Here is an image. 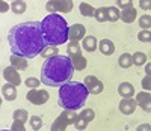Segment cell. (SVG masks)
<instances>
[{"label": "cell", "mask_w": 151, "mask_h": 131, "mask_svg": "<svg viewBox=\"0 0 151 131\" xmlns=\"http://www.w3.org/2000/svg\"><path fill=\"white\" fill-rule=\"evenodd\" d=\"M8 42L12 54L33 59L48 47L42 30L41 21H26L14 26L8 35Z\"/></svg>", "instance_id": "1"}, {"label": "cell", "mask_w": 151, "mask_h": 131, "mask_svg": "<svg viewBox=\"0 0 151 131\" xmlns=\"http://www.w3.org/2000/svg\"><path fill=\"white\" fill-rule=\"evenodd\" d=\"M74 67L70 56H53L42 63L41 68V82L50 87H62L70 83L74 75Z\"/></svg>", "instance_id": "2"}, {"label": "cell", "mask_w": 151, "mask_h": 131, "mask_svg": "<svg viewBox=\"0 0 151 131\" xmlns=\"http://www.w3.org/2000/svg\"><path fill=\"white\" fill-rule=\"evenodd\" d=\"M41 30L48 47H58L70 39V26L59 14H48L41 21Z\"/></svg>", "instance_id": "3"}, {"label": "cell", "mask_w": 151, "mask_h": 131, "mask_svg": "<svg viewBox=\"0 0 151 131\" xmlns=\"http://www.w3.org/2000/svg\"><path fill=\"white\" fill-rule=\"evenodd\" d=\"M89 97V90L86 89L83 83L79 82H70L59 87V97L58 102L64 110H79L85 106V102Z\"/></svg>", "instance_id": "4"}, {"label": "cell", "mask_w": 151, "mask_h": 131, "mask_svg": "<svg viewBox=\"0 0 151 131\" xmlns=\"http://www.w3.org/2000/svg\"><path fill=\"white\" fill-rule=\"evenodd\" d=\"M74 8V2L71 0H50L45 3V9L50 14H56V12H71Z\"/></svg>", "instance_id": "5"}, {"label": "cell", "mask_w": 151, "mask_h": 131, "mask_svg": "<svg viewBox=\"0 0 151 131\" xmlns=\"http://www.w3.org/2000/svg\"><path fill=\"white\" fill-rule=\"evenodd\" d=\"M50 98V94L47 90H41V89H29V92L26 94V100L35 106H42L45 104Z\"/></svg>", "instance_id": "6"}, {"label": "cell", "mask_w": 151, "mask_h": 131, "mask_svg": "<svg viewBox=\"0 0 151 131\" xmlns=\"http://www.w3.org/2000/svg\"><path fill=\"white\" fill-rule=\"evenodd\" d=\"M83 84L86 86V89L89 90V94L92 95H98V94H101L103 92V83L98 80V78L95 75H86L85 77V80H83Z\"/></svg>", "instance_id": "7"}, {"label": "cell", "mask_w": 151, "mask_h": 131, "mask_svg": "<svg viewBox=\"0 0 151 131\" xmlns=\"http://www.w3.org/2000/svg\"><path fill=\"white\" fill-rule=\"evenodd\" d=\"M3 77H5V80H6L8 83L14 84V86L21 84V77H20L18 69H17V68H14V67H11V65L3 69Z\"/></svg>", "instance_id": "8"}, {"label": "cell", "mask_w": 151, "mask_h": 131, "mask_svg": "<svg viewBox=\"0 0 151 131\" xmlns=\"http://www.w3.org/2000/svg\"><path fill=\"white\" fill-rule=\"evenodd\" d=\"M86 36V29L83 24H73L70 26V41L73 42H79L83 41Z\"/></svg>", "instance_id": "9"}, {"label": "cell", "mask_w": 151, "mask_h": 131, "mask_svg": "<svg viewBox=\"0 0 151 131\" xmlns=\"http://www.w3.org/2000/svg\"><path fill=\"white\" fill-rule=\"evenodd\" d=\"M134 101H136V104L139 106L144 112H147V113H151V95L148 94V92H139L136 95V98H134Z\"/></svg>", "instance_id": "10"}, {"label": "cell", "mask_w": 151, "mask_h": 131, "mask_svg": "<svg viewBox=\"0 0 151 131\" xmlns=\"http://www.w3.org/2000/svg\"><path fill=\"white\" fill-rule=\"evenodd\" d=\"M118 107H119V112L122 115H132V113H134L137 104H136V101L133 98H122L119 101V106Z\"/></svg>", "instance_id": "11"}, {"label": "cell", "mask_w": 151, "mask_h": 131, "mask_svg": "<svg viewBox=\"0 0 151 131\" xmlns=\"http://www.w3.org/2000/svg\"><path fill=\"white\" fill-rule=\"evenodd\" d=\"M98 50L101 54L110 56V54L115 53V44H113L110 39H101V41L98 42Z\"/></svg>", "instance_id": "12"}, {"label": "cell", "mask_w": 151, "mask_h": 131, "mask_svg": "<svg viewBox=\"0 0 151 131\" xmlns=\"http://www.w3.org/2000/svg\"><path fill=\"white\" fill-rule=\"evenodd\" d=\"M9 60H11V67L17 68L18 71H24V69H27V59H26V57H23V56H17V54H11Z\"/></svg>", "instance_id": "13"}, {"label": "cell", "mask_w": 151, "mask_h": 131, "mask_svg": "<svg viewBox=\"0 0 151 131\" xmlns=\"http://www.w3.org/2000/svg\"><path fill=\"white\" fill-rule=\"evenodd\" d=\"M118 94H119L122 98H133V95H134V87H133V84L129 83V82H122V83H119V86H118Z\"/></svg>", "instance_id": "14"}, {"label": "cell", "mask_w": 151, "mask_h": 131, "mask_svg": "<svg viewBox=\"0 0 151 131\" xmlns=\"http://www.w3.org/2000/svg\"><path fill=\"white\" fill-rule=\"evenodd\" d=\"M136 18H137V11H136L133 6L121 11V20H122L125 24H132V23H134Z\"/></svg>", "instance_id": "15"}, {"label": "cell", "mask_w": 151, "mask_h": 131, "mask_svg": "<svg viewBox=\"0 0 151 131\" xmlns=\"http://www.w3.org/2000/svg\"><path fill=\"white\" fill-rule=\"evenodd\" d=\"M82 48L86 50V51H89V53L95 51V50L98 48V41H97V38H95V36H91V35L85 36V39L82 41Z\"/></svg>", "instance_id": "16"}, {"label": "cell", "mask_w": 151, "mask_h": 131, "mask_svg": "<svg viewBox=\"0 0 151 131\" xmlns=\"http://www.w3.org/2000/svg\"><path fill=\"white\" fill-rule=\"evenodd\" d=\"M2 95L6 101H14L17 98V86L11 84V83H6L2 87Z\"/></svg>", "instance_id": "17"}, {"label": "cell", "mask_w": 151, "mask_h": 131, "mask_svg": "<svg viewBox=\"0 0 151 131\" xmlns=\"http://www.w3.org/2000/svg\"><path fill=\"white\" fill-rule=\"evenodd\" d=\"M59 117H60V119L64 121L67 125H74L76 121L79 119V115L76 113V112H73V110H64V112L59 115Z\"/></svg>", "instance_id": "18"}, {"label": "cell", "mask_w": 151, "mask_h": 131, "mask_svg": "<svg viewBox=\"0 0 151 131\" xmlns=\"http://www.w3.org/2000/svg\"><path fill=\"white\" fill-rule=\"evenodd\" d=\"M67 53L70 57H76V56H82V45L79 42H73L70 41L67 44Z\"/></svg>", "instance_id": "19"}, {"label": "cell", "mask_w": 151, "mask_h": 131, "mask_svg": "<svg viewBox=\"0 0 151 131\" xmlns=\"http://www.w3.org/2000/svg\"><path fill=\"white\" fill-rule=\"evenodd\" d=\"M121 18V9L116 6H110L107 8V21L110 23H116Z\"/></svg>", "instance_id": "20"}, {"label": "cell", "mask_w": 151, "mask_h": 131, "mask_svg": "<svg viewBox=\"0 0 151 131\" xmlns=\"http://www.w3.org/2000/svg\"><path fill=\"white\" fill-rule=\"evenodd\" d=\"M118 65H119L121 68H124V69L130 68L132 65H133V56L129 54V53H122L119 56V59H118Z\"/></svg>", "instance_id": "21"}, {"label": "cell", "mask_w": 151, "mask_h": 131, "mask_svg": "<svg viewBox=\"0 0 151 131\" xmlns=\"http://www.w3.org/2000/svg\"><path fill=\"white\" fill-rule=\"evenodd\" d=\"M11 11L14 12V14H24L26 12V2L24 0H14V2L11 3Z\"/></svg>", "instance_id": "22"}, {"label": "cell", "mask_w": 151, "mask_h": 131, "mask_svg": "<svg viewBox=\"0 0 151 131\" xmlns=\"http://www.w3.org/2000/svg\"><path fill=\"white\" fill-rule=\"evenodd\" d=\"M79 11H80V14L83 17H94L95 15V9L89 3H86V2H82L79 5Z\"/></svg>", "instance_id": "23"}, {"label": "cell", "mask_w": 151, "mask_h": 131, "mask_svg": "<svg viewBox=\"0 0 151 131\" xmlns=\"http://www.w3.org/2000/svg\"><path fill=\"white\" fill-rule=\"evenodd\" d=\"M70 59H71V62H73V67H74L76 71H82V69L86 68L88 60H86L83 56H76V57H70Z\"/></svg>", "instance_id": "24"}, {"label": "cell", "mask_w": 151, "mask_h": 131, "mask_svg": "<svg viewBox=\"0 0 151 131\" xmlns=\"http://www.w3.org/2000/svg\"><path fill=\"white\" fill-rule=\"evenodd\" d=\"M133 56V65L134 67H142V65H147V54L145 53H142V51H136L134 54H132Z\"/></svg>", "instance_id": "25"}, {"label": "cell", "mask_w": 151, "mask_h": 131, "mask_svg": "<svg viewBox=\"0 0 151 131\" xmlns=\"http://www.w3.org/2000/svg\"><path fill=\"white\" fill-rule=\"evenodd\" d=\"M79 117H82V119H85L88 124H89L95 119V112L92 109H82L80 113H79Z\"/></svg>", "instance_id": "26"}, {"label": "cell", "mask_w": 151, "mask_h": 131, "mask_svg": "<svg viewBox=\"0 0 151 131\" xmlns=\"http://www.w3.org/2000/svg\"><path fill=\"white\" fill-rule=\"evenodd\" d=\"M12 116H14V121H21L23 124H26L27 119H29V113H27V110H24V109L15 110Z\"/></svg>", "instance_id": "27"}, {"label": "cell", "mask_w": 151, "mask_h": 131, "mask_svg": "<svg viewBox=\"0 0 151 131\" xmlns=\"http://www.w3.org/2000/svg\"><path fill=\"white\" fill-rule=\"evenodd\" d=\"M94 18L98 21V23H104L107 21V8H97L95 9V15Z\"/></svg>", "instance_id": "28"}, {"label": "cell", "mask_w": 151, "mask_h": 131, "mask_svg": "<svg viewBox=\"0 0 151 131\" xmlns=\"http://www.w3.org/2000/svg\"><path fill=\"white\" fill-rule=\"evenodd\" d=\"M67 127H68V125H67V124L58 116L56 119H55V122L52 124V127H50V131H65Z\"/></svg>", "instance_id": "29"}, {"label": "cell", "mask_w": 151, "mask_h": 131, "mask_svg": "<svg viewBox=\"0 0 151 131\" xmlns=\"http://www.w3.org/2000/svg\"><path fill=\"white\" fill-rule=\"evenodd\" d=\"M29 122H30V128L33 131H40L42 128V119H41L40 116H30Z\"/></svg>", "instance_id": "30"}, {"label": "cell", "mask_w": 151, "mask_h": 131, "mask_svg": "<svg viewBox=\"0 0 151 131\" xmlns=\"http://www.w3.org/2000/svg\"><path fill=\"white\" fill-rule=\"evenodd\" d=\"M139 26L142 27V30H151V17L150 15H141L139 17Z\"/></svg>", "instance_id": "31"}, {"label": "cell", "mask_w": 151, "mask_h": 131, "mask_svg": "<svg viewBox=\"0 0 151 131\" xmlns=\"http://www.w3.org/2000/svg\"><path fill=\"white\" fill-rule=\"evenodd\" d=\"M41 54H42V57L47 60V59L53 57V56H58V54H59V50H58V47H47Z\"/></svg>", "instance_id": "32"}, {"label": "cell", "mask_w": 151, "mask_h": 131, "mask_svg": "<svg viewBox=\"0 0 151 131\" xmlns=\"http://www.w3.org/2000/svg\"><path fill=\"white\" fill-rule=\"evenodd\" d=\"M41 83H42V82L40 80V78H35V77H29V78H26V86H27L29 89H38Z\"/></svg>", "instance_id": "33"}, {"label": "cell", "mask_w": 151, "mask_h": 131, "mask_svg": "<svg viewBox=\"0 0 151 131\" xmlns=\"http://www.w3.org/2000/svg\"><path fill=\"white\" fill-rule=\"evenodd\" d=\"M137 39L141 42H151V30H141L137 33Z\"/></svg>", "instance_id": "34"}, {"label": "cell", "mask_w": 151, "mask_h": 131, "mask_svg": "<svg viewBox=\"0 0 151 131\" xmlns=\"http://www.w3.org/2000/svg\"><path fill=\"white\" fill-rule=\"evenodd\" d=\"M141 86L145 92H151V75H145L141 82Z\"/></svg>", "instance_id": "35"}, {"label": "cell", "mask_w": 151, "mask_h": 131, "mask_svg": "<svg viewBox=\"0 0 151 131\" xmlns=\"http://www.w3.org/2000/svg\"><path fill=\"white\" fill-rule=\"evenodd\" d=\"M132 6H133L132 0H118V2H116V8H119L121 11L127 9V8H132Z\"/></svg>", "instance_id": "36"}, {"label": "cell", "mask_w": 151, "mask_h": 131, "mask_svg": "<svg viewBox=\"0 0 151 131\" xmlns=\"http://www.w3.org/2000/svg\"><path fill=\"white\" fill-rule=\"evenodd\" d=\"M11 131H26V127L21 121H14L11 125Z\"/></svg>", "instance_id": "37"}, {"label": "cell", "mask_w": 151, "mask_h": 131, "mask_svg": "<svg viewBox=\"0 0 151 131\" xmlns=\"http://www.w3.org/2000/svg\"><path fill=\"white\" fill-rule=\"evenodd\" d=\"M74 127L77 128V131H83L86 127H88V122L85 121V119H82V117H79L77 121H76V124H74Z\"/></svg>", "instance_id": "38"}, {"label": "cell", "mask_w": 151, "mask_h": 131, "mask_svg": "<svg viewBox=\"0 0 151 131\" xmlns=\"http://www.w3.org/2000/svg\"><path fill=\"white\" fill-rule=\"evenodd\" d=\"M139 8L142 11H150L151 9V0H141V2H139Z\"/></svg>", "instance_id": "39"}, {"label": "cell", "mask_w": 151, "mask_h": 131, "mask_svg": "<svg viewBox=\"0 0 151 131\" xmlns=\"http://www.w3.org/2000/svg\"><path fill=\"white\" fill-rule=\"evenodd\" d=\"M136 131H151V125L150 124H141V125H137Z\"/></svg>", "instance_id": "40"}, {"label": "cell", "mask_w": 151, "mask_h": 131, "mask_svg": "<svg viewBox=\"0 0 151 131\" xmlns=\"http://www.w3.org/2000/svg\"><path fill=\"white\" fill-rule=\"evenodd\" d=\"M145 74L151 75V62H147V65H145Z\"/></svg>", "instance_id": "41"}, {"label": "cell", "mask_w": 151, "mask_h": 131, "mask_svg": "<svg viewBox=\"0 0 151 131\" xmlns=\"http://www.w3.org/2000/svg\"><path fill=\"white\" fill-rule=\"evenodd\" d=\"M8 11V5L5 2H2V12H6Z\"/></svg>", "instance_id": "42"}, {"label": "cell", "mask_w": 151, "mask_h": 131, "mask_svg": "<svg viewBox=\"0 0 151 131\" xmlns=\"http://www.w3.org/2000/svg\"><path fill=\"white\" fill-rule=\"evenodd\" d=\"M2 131H8V130H2ZM9 131H11V130H9Z\"/></svg>", "instance_id": "43"}, {"label": "cell", "mask_w": 151, "mask_h": 131, "mask_svg": "<svg viewBox=\"0 0 151 131\" xmlns=\"http://www.w3.org/2000/svg\"><path fill=\"white\" fill-rule=\"evenodd\" d=\"M83 131H85V130H83Z\"/></svg>", "instance_id": "44"}]
</instances>
